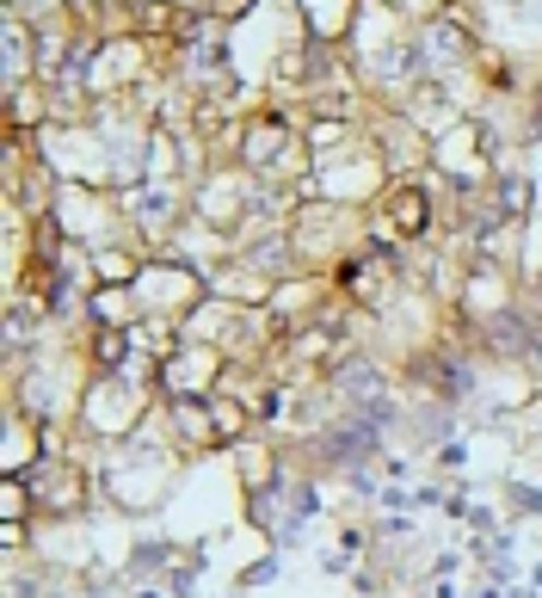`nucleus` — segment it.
Wrapping results in <instances>:
<instances>
[{
    "label": "nucleus",
    "instance_id": "obj_1",
    "mask_svg": "<svg viewBox=\"0 0 542 598\" xmlns=\"http://www.w3.org/2000/svg\"><path fill=\"white\" fill-rule=\"evenodd\" d=\"M25 513V494H19V481H7V518Z\"/></svg>",
    "mask_w": 542,
    "mask_h": 598
}]
</instances>
